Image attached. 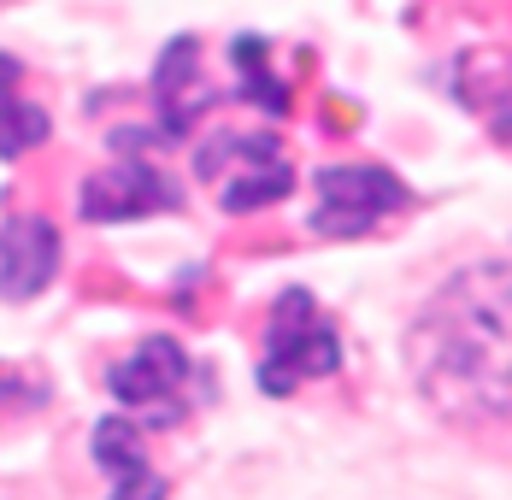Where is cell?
<instances>
[{
	"mask_svg": "<svg viewBox=\"0 0 512 500\" xmlns=\"http://www.w3.org/2000/svg\"><path fill=\"white\" fill-rule=\"evenodd\" d=\"M407 359L436 418L512 448V259L454 271L412 318Z\"/></svg>",
	"mask_w": 512,
	"mask_h": 500,
	"instance_id": "cell-1",
	"label": "cell"
},
{
	"mask_svg": "<svg viewBox=\"0 0 512 500\" xmlns=\"http://www.w3.org/2000/svg\"><path fill=\"white\" fill-rule=\"evenodd\" d=\"M195 171L212 183L224 212H259L295 189V165L271 130H218L195 153Z\"/></svg>",
	"mask_w": 512,
	"mask_h": 500,
	"instance_id": "cell-2",
	"label": "cell"
},
{
	"mask_svg": "<svg viewBox=\"0 0 512 500\" xmlns=\"http://www.w3.org/2000/svg\"><path fill=\"white\" fill-rule=\"evenodd\" d=\"M342 365V342L330 330V318L318 312L307 289H289L271 306L265 324V359H259V389L265 395H295L312 377H330Z\"/></svg>",
	"mask_w": 512,
	"mask_h": 500,
	"instance_id": "cell-3",
	"label": "cell"
},
{
	"mask_svg": "<svg viewBox=\"0 0 512 500\" xmlns=\"http://www.w3.org/2000/svg\"><path fill=\"white\" fill-rule=\"evenodd\" d=\"M401 206H407V183L395 171H383V165H330V171H318L312 230H324V236H365L371 224H383Z\"/></svg>",
	"mask_w": 512,
	"mask_h": 500,
	"instance_id": "cell-4",
	"label": "cell"
},
{
	"mask_svg": "<svg viewBox=\"0 0 512 500\" xmlns=\"http://www.w3.org/2000/svg\"><path fill=\"white\" fill-rule=\"evenodd\" d=\"M183 389H189V353L171 336H148L130 359L112 365V395L124 400V412H142L148 424L183 418Z\"/></svg>",
	"mask_w": 512,
	"mask_h": 500,
	"instance_id": "cell-5",
	"label": "cell"
},
{
	"mask_svg": "<svg viewBox=\"0 0 512 500\" xmlns=\"http://www.w3.org/2000/svg\"><path fill=\"white\" fill-rule=\"evenodd\" d=\"M177 183L171 177H159L154 165H142V159H124V165H112V171H95L89 183H83V218L89 224H124V218H148V212H171L177 206Z\"/></svg>",
	"mask_w": 512,
	"mask_h": 500,
	"instance_id": "cell-6",
	"label": "cell"
},
{
	"mask_svg": "<svg viewBox=\"0 0 512 500\" xmlns=\"http://www.w3.org/2000/svg\"><path fill=\"white\" fill-rule=\"evenodd\" d=\"M53 271H59V236H53L48 218H6V230H0V295H42Z\"/></svg>",
	"mask_w": 512,
	"mask_h": 500,
	"instance_id": "cell-7",
	"label": "cell"
},
{
	"mask_svg": "<svg viewBox=\"0 0 512 500\" xmlns=\"http://www.w3.org/2000/svg\"><path fill=\"white\" fill-rule=\"evenodd\" d=\"M95 459H101V471L112 477V500H165V477L148 465V453H142L136 430L124 418H101Z\"/></svg>",
	"mask_w": 512,
	"mask_h": 500,
	"instance_id": "cell-8",
	"label": "cell"
},
{
	"mask_svg": "<svg viewBox=\"0 0 512 500\" xmlns=\"http://www.w3.org/2000/svg\"><path fill=\"white\" fill-rule=\"evenodd\" d=\"M189 77H195V42L183 36L177 48L159 59V118H165V136H183L195 118L206 112V89H189Z\"/></svg>",
	"mask_w": 512,
	"mask_h": 500,
	"instance_id": "cell-9",
	"label": "cell"
},
{
	"mask_svg": "<svg viewBox=\"0 0 512 500\" xmlns=\"http://www.w3.org/2000/svg\"><path fill=\"white\" fill-rule=\"evenodd\" d=\"M18 77H24L18 59L0 53V159H18V153H30L48 136V112L18 95Z\"/></svg>",
	"mask_w": 512,
	"mask_h": 500,
	"instance_id": "cell-10",
	"label": "cell"
},
{
	"mask_svg": "<svg viewBox=\"0 0 512 500\" xmlns=\"http://www.w3.org/2000/svg\"><path fill=\"white\" fill-rule=\"evenodd\" d=\"M236 65H242V77H248V83H242V95L248 100L271 106V112L289 106V95H283V89L271 83V71H265V48H259V36H242V42H236Z\"/></svg>",
	"mask_w": 512,
	"mask_h": 500,
	"instance_id": "cell-11",
	"label": "cell"
},
{
	"mask_svg": "<svg viewBox=\"0 0 512 500\" xmlns=\"http://www.w3.org/2000/svg\"><path fill=\"white\" fill-rule=\"evenodd\" d=\"M0 500H36L30 489H0Z\"/></svg>",
	"mask_w": 512,
	"mask_h": 500,
	"instance_id": "cell-12",
	"label": "cell"
}]
</instances>
